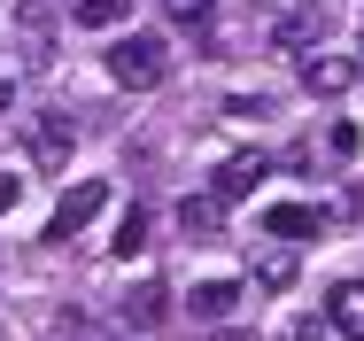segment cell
Returning a JSON list of instances; mask_svg holds the SVG:
<instances>
[{
    "instance_id": "277c9868",
    "label": "cell",
    "mask_w": 364,
    "mask_h": 341,
    "mask_svg": "<svg viewBox=\"0 0 364 341\" xmlns=\"http://www.w3.org/2000/svg\"><path fill=\"white\" fill-rule=\"evenodd\" d=\"M264 171H272V163H264V155H232V163H218V179H210V202H218V209H232V202H248V194H256V179H264Z\"/></svg>"
},
{
    "instance_id": "8992f818",
    "label": "cell",
    "mask_w": 364,
    "mask_h": 341,
    "mask_svg": "<svg viewBox=\"0 0 364 341\" xmlns=\"http://www.w3.org/2000/svg\"><path fill=\"white\" fill-rule=\"evenodd\" d=\"M326 326H333V341H364V279H341L326 295Z\"/></svg>"
},
{
    "instance_id": "5bb4252c",
    "label": "cell",
    "mask_w": 364,
    "mask_h": 341,
    "mask_svg": "<svg viewBox=\"0 0 364 341\" xmlns=\"http://www.w3.org/2000/svg\"><path fill=\"white\" fill-rule=\"evenodd\" d=\"M326 147H333V155L349 163V155H357V147H364V132H357V125H333V132H326Z\"/></svg>"
},
{
    "instance_id": "7c38bea8",
    "label": "cell",
    "mask_w": 364,
    "mask_h": 341,
    "mask_svg": "<svg viewBox=\"0 0 364 341\" xmlns=\"http://www.w3.org/2000/svg\"><path fill=\"white\" fill-rule=\"evenodd\" d=\"M210 8H218V0H163V16H171V23H186V31H194V23H210Z\"/></svg>"
},
{
    "instance_id": "ac0fdd59",
    "label": "cell",
    "mask_w": 364,
    "mask_h": 341,
    "mask_svg": "<svg viewBox=\"0 0 364 341\" xmlns=\"http://www.w3.org/2000/svg\"><path fill=\"white\" fill-rule=\"evenodd\" d=\"M210 341H264V334H248V326H210Z\"/></svg>"
},
{
    "instance_id": "7a4b0ae2",
    "label": "cell",
    "mask_w": 364,
    "mask_h": 341,
    "mask_svg": "<svg viewBox=\"0 0 364 341\" xmlns=\"http://www.w3.org/2000/svg\"><path fill=\"white\" fill-rule=\"evenodd\" d=\"M70 147H77V125L63 117V109H47V117L23 125V155H31L39 171H70Z\"/></svg>"
},
{
    "instance_id": "4fadbf2b",
    "label": "cell",
    "mask_w": 364,
    "mask_h": 341,
    "mask_svg": "<svg viewBox=\"0 0 364 341\" xmlns=\"http://www.w3.org/2000/svg\"><path fill=\"white\" fill-rule=\"evenodd\" d=\"M124 318H140V326H155V318H163V287H140V295L124 303Z\"/></svg>"
},
{
    "instance_id": "ba28073f",
    "label": "cell",
    "mask_w": 364,
    "mask_h": 341,
    "mask_svg": "<svg viewBox=\"0 0 364 341\" xmlns=\"http://www.w3.org/2000/svg\"><path fill=\"white\" fill-rule=\"evenodd\" d=\"M357 78V63H341V55H302V93H341Z\"/></svg>"
},
{
    "instance_id": "5b68a950",
    "label": "cell",
    "mask_w": 364,
    "mask_h": 341,
    "mask_svg": "<svg viewBox=\"0 0 364 341\" xmlns=\"http://www.w3.org/2000/svg\"><path fill=\"white\" fill-rule=\"evenodd\" d=\"M264 233H272V241H318V233H326V209H310V202H272V209H264Z\"/></svg>"
},
{
    "instance_id": "52a82bcc",
    "label": "cell",
    "mask_w": 364,
    "mask_h": 341,
    "mask_svg": "<svg viewBox=\"0 0 364 341\" xmlns=\"http://www.w3.org/2000/svg\"><path fill=\"white\" fill-rule=\"evenodd\" d=\"M232 303H240V279H202V287L186 295V310H194L202 326H225V318H232Z\"/></svg>"
},
{
    "instance_id": "3957f363",
    "label": "cell",
    "mask_w": 364,
    "mask_h": 341,
    "mask_svg": "<svg viewBox=\"0 0 364 341\" xmlns=\"http://www.w3.org/2000/svg\"><path fill=\"white\" fill-rule=\"evenodd\" d=\"M101 209H109V187H101V179H77L70 194L55 202V217H47V241H77V233H85Z\"/></svg>"
},
{
    "instance_id": "9c48e42d",
    "label": "cell",
    "mask_w": 364,
    "mask_h": 341,
    "mask_svg": "<svg viewBox=\"0 0 364 341\" xmlns=\"http://www.w3.org/2000/svg\"><path fill=\"white\" fill-rule=\"evenodd\" d=\"M70 16H77V23H85V31H117V23L132 16V0H77Z\"/></svg>"
},
{
    "instance_id": "e0dca14e",
    "label": "cell",
    "mask_w": 364,
    "mask_h": 341,
    "mask_svg": "<svg viewBox=\"0 0 364 341\" xmlns=\"http://www.w3.org/2000/svg\"><path fill=\"white\" fill-rule=\"evenodd\" d=\"M16 202H23V179H0V217H8Z\"/></svg>"
},
{
    "instance_id": "8fae6325",
    "label": "cell",
    "mask_w": 364,
    "mask_h": 341,
    "mask_svg": "<svg viewBox=\"0 0 364 341\" xmlns=\"http://www.w3.org/2000/svg\"><path fill=\"white\" fill-rule=\"evenodd\" d=\"M109 248H117V256H140V248H147V209H132V217L117 225V241H109Z\"/></svg>"
},
{
    "instance_id": "6da1fadb",
    "label": "cell",
    "mask_w": 364,
    "mask_h": 341,
    "mask_svg": "<svg viewBox=\"0 0 364 341\" xmlns=\"http://www.w3.org/2000/svg\"><path fill=\"white\" fill-rule=\"evenodd\" d=\"M109 78H117V85H132V93H147V85H163V78H171V47H163L155 31H124V39L109 47Z\"/></svg>"
},
{
    "instance_id": "d6986e66",
    "label": "cell",
    "mask_w": 364,
    "mask_h": 341,
    "mask_svg": "<svg viewBox=\"0 0 364 341\" xmlns=\"http://www.w3.org/2000/svg\"><path fill=\"white\" fill-rule=\"evenodd\" d=\"M8 101H16V93H8V78H0V109H8Z\"/></svg>"
},
{
    "instance_id": "2e32d148",
    "label": "cell",
    "mask_w": 364,
    "mask_h": 341,
    "mask_svg": "<svg viewBox=\"0 0 364 341\" xmlns=\"http://www.w3.org/2000/svg\"><path fill=\"white\" fill-rule=\"evenodd\" d=\"M287 341H333V326H326V318H294Z\"/></svg>"
},
{
    "instance_id": "9a60e30c",
    "label": "cell",
    "mask_w": 364,
    "mask_h": 341,
    "mask_svg": "<svg viewBox=\"0 0 364 341\" xmlns=\"http://www.w3.org/2000/svg\"><path fill=\"white\" fill-rule=\"evenodd\" d=\"M256 279H264V287L279 295V287H287V279H294V256H264V272H256Z\"/></svg>"
},
{
    "instance_id": "30bf717a",
    "label": "cell",
    "mask_w": 364,
    "mask_h": 341,
    "mask_svg": "<svg viewBox=\"0 0 364 341\" xmlns=\"http://www.w3.org/2000/svg\"><path fill=\"white\" fill-rule=\"evenodd\" d=\"M178 225H186V233H218V225H225V209L210 202V194H186V202H178Z\"/></svg>"
}]
</instances>
